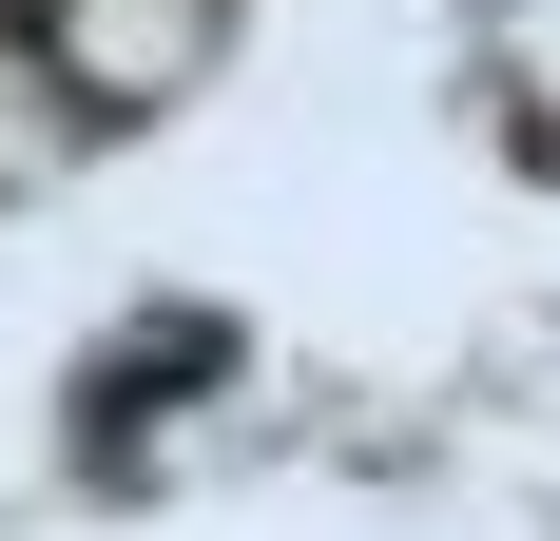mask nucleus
Segmentation results:
<instances>
[{
  "instance_id": "obj_1",
  "label": "nucleus",
  "mask_w": 560,
  "mask_h": 541,
  "mask_svg": "<svg viewBox=\"0 0 560 541\" xmlns=\"http://www.w3.org/2000/svg\"><path fill=\"white\" fill-rule=\"evenodd\" d=\"M78 58L97 78H174L194 58V0H78Z\"/></svg>"
}]
</instances>
